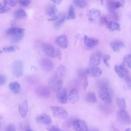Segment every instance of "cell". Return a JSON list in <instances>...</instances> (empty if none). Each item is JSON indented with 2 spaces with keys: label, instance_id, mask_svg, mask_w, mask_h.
<instances>
[{
  "label": "cell",
  "instance_id": "cell-19",
  "mask_svg": "<svg viewBox=\"0 0 131 131\" xmlns=\"http://www.w3.org/2000/svg\"><path fill=\"white\" fill-rule=\"evenodd\" d=\"M46 12L49 16L54 17L56 16L57 13V9L56 6L52 4H49L46 8Z\"/></svg>",
  "mask_w": 131,
  "mask_h": 131
},
{
  "label": "cell",
  "instance_id": "cell-38",
  "mask_svg": "<svg viewBox=\"0 0 131 131\" xmlns=\"http://www.w3.org/2000/svg\"><path fill=\"white\" fill-rule=\"evenodd\" d=\"M48 131H63L59 127L55 126H51L46 128Z\"/></svg>",
  "mask_w": 131,
  "mask_h": 131
},
{
  "label": "cell",
  "instance_id": "cell-1",
  "mask_svg": "<svg viewBox=\"0 0 131 131\" xmlns=\"http://www.w3.org/2000/svg\"><path fill=\"white\" fill-rule=\"evenodd\" d=\"M63 80L54 74L50 79L49 85L50 88L55 92H58L62 88Z\"/></svg>",
  "mask_w": 131,
  "mask_h": 131
},
{
  "label": "cell",
  "instance_id": "cell-18",
  "mask_svg": "<svg viewBox=\"0 0 131 131\" xmlns=\"http://www.w3.org/2000/svg\"><path fill=\"white\" fill-rule=\"evenodd\" d=\"M123 1L122 2L118 1L109 0L107 2V6L111 11L118 8L122 6H123L124 4Z\"/></svg>",
  "mask_w": 131,
  "mask_h": 131
},
{
  "label": "cell",
  "instance_id": "cell-34",
  "mask_svg": "<svg viewBox=\"0 0 131 131\" xmlns=\"http://www.w3.org/2000/svg\"><path fill=\"white\" fill-rule=\"evenodd\" d=\"M123 62L127 67L131 68V54H127L124 57Z\"/></svg>",
  "mask_w": 131,
  "mask_h": 131
},
{
  "label": "cell",
  "instance_id": "cell-35",
  "mask_svg": "<svg viewBox=\"0 0 131 131\" xmlns=\"http://www.w3.org/2000/svg\"><path fill=\"white\" fill-rule=\"evenodd\" d=\"M19 49L18 47L17 46H10L5 47L3 50L6 52H12L15 51Z\"/></svg>",
  "mask_w": 131,
  "mask_h": 131
},
{
  "label": "cell",
  "instance_id": "cell-30",
  "mask_svg": "<svg viewBox=\"0 0 131 131\" xmlns=\"http://www.w3.org/2000/svg\"><path fill=\"white\" fill-rule=\"evenodd\" d=\"M117 104L120 110H124L126 106L125 100L123 98H117L116 99Z\"/></svg>",
  "mask_w": 131,
  "mask_h": 131
},
{
  "label": "cell",
  "instance_id": "cell-39",
  "mask_svg": "<svg viewBox=\"0 0 131 131\" xmlns=\"http://www.w3.org/2000/svg\"><path fill=\"white\" fill-rule=\"evenodd\" d=\"M5 131H16V127L13 124H10L6 126Z\"/></svg>",
  "mask_w": 131,
  "mask_h": 131
},
{
  "label": "cell",
  "instance_id": "cell-23",
  "mask_svg": "<svg viewBox=\"0 0 131 131\" xmlns=\"http://www.w3.org/2000/svg\"><path fill=\"white\" fill-rule=\"evenodd\" d=\"M110 45L114 51L117 52H119L121 49L125 47L123 42L117 40L112 41L111 42Z\"/></svg>",
  "mask_w": 131,
  "mask_h": 131
},
{
  "label": "cell",
  "instance_id": "cell-16",
  "mask_svg": "<svg viewBox=\"0 0 131 131\" xmlns=\"http://www.w3.org/2000/svg\"><path fill=\"white\" fill-rule=\"evenodd\" d=\"M57 97L58 101L60 103H66L67 101V94L66 89L63 88L58 92Z\"/></svg>",
  "mask_w": 131,
  "mask_h": 131
},
{
  "label": "cell",
  "instance_id": "cell-7",
  "mask_svg": "<svg viewBox=\"0 0 131 131\" xmlns=\"http://www.w3.org/2000/svg\"><path fill=\"white\" fill-rule=\"evenodd\" d=\"M75 131H89L87 125L84 120L81 119L75 120L73 124Z\"/></svg>",
  "mask_w": 131,
  "mask_h": 131
},
{
  "label": "cell",
  "instance_id": "cell-8",
  "mask_svg": "<svg viewBox=\"0 0 131 131\" xmlns=\"http://www.w3.org/2000/svg\"><path fill=\"white\" fill-rule=\"evenodd\" d=\"M119 120L122 123L126 125L130 124L131 119L130 116L124 110H120L117 113Z\"/></svg>",
  "mask_w": 131,
  "mask_h": 131
},
{
  "label": "cell",
  "instance_id": "cell-48",
  "mask_svg": "<svg viewBox=\"0 0 131 131\" xmlns=\"http://www.w3.org/2000/svg\"><path fill=\"white\" fill-rule=\"evenodd\" d=\"M89 131H99V130L96 128H92L90 129Z\"/></svg>",
  "mask_w": 131,
  "mask_h": 131
},
{
  "label": "cell",
  "instance_id": "cell-33",
  "mask_svg": "<svg viewBox=\"0 0 131 131\" xmlns=\"http://www.w3.org/2000/svg\"><path fill=\"white\" fill-rule=\"evenodd\" d=\"M24 36L23 33L13 35L11 41L13 43H16L18 42L23 38Z\"/></svg>",
  "mask_w": 131,
  "mask_h": 131
},
{
  "label": "cell",
  "instance_id": "cell-50",
  "mask_svg": "<svg viewBox=\"0 0 131 131\" xmlns=\"http://www.w3.org/2000/svg\"><path fill=\"white\" fill-rule=\"evenodd\" d=\"M125 131H131V128H127L125 129Z\"/></svg>",
  "mask_w": 131,
  "mask_h": 131
},
{
  "label": "cell",
  "instance_id": "cell-24",
  "mask_svg": "<svg viewBox=\"0 0 131 131\" xmlns=\"http://www.w3.org/2000/svg\"><path fill=\"white\" fill-rule=\"evenodd\" d=\"M106 25L107 28L112 31H120L121 30L120 25L114 21H108Z\"/></svg>",
  "mask_w": 131,
  "mask_h": 131
},
{
  "label": "cell",
  "instance_id": "cell-4",
  "mask_svg": "<svg viewBox=\"0 0 131 131\" xmlns=\"http://www.w3.org/2000/svg\"><path fill=\"white\" fill-rule=\"evenodd\" d=\"M99 95L100 99L105 104H110L111 103L112 99L106 85L101 87L99 93Z\"/></svg>",
  "mask_w": 131,
  "mask_h": 131
},
{
  "label": "cell",
  "instance_id": "cell-17",
  "mask_svg": "<svg viewBox=\"0 0 131 131\" xmlns=\"http://www.w3.org/2000/svg\"><path fill=\"white\" fill-rule=\"evenodd\" d=\"M68 97L70 103L72 104L76 103L79 100V96L77 90L75 89H71L69 93Z\"/></svg>",
  "mask_w": 131,
  "mask_h": 131
},
{
  "label": "cell",
  "instance_id": "cell-22",
  "mask_svg": "<svg viewBox=\"0 0 131 131\" xmlns=\"http://www.w3.org/2000/svg\"><path fill=\"white\" fill-rule=\"evenodd\" d=\"M67 72V68L65 65H60L57 68L54 74L58 77L63 79L66 76Z\"/></svg>",
  "mask_w": 131,
  "mask_h": 131
},
{
  "label": "cell",
  "instance_id": "cell-51",
  "mask_svg": "<svg viewBox=\"0 0 131 131\" xmlns=\"http://www.w3.org/2000/svg\"><path fill=\"white\" fill-rule=\"evenodd\" d=\"M26 131H33L31 129H26Z\"/></svg>",
  "mask_w": 131,
  "mask_h": 131
},
{
  "label": "cell",
  "instance_id": "cell-45",
  "mask_svg": "<svg viewBox=\"0 0 131 131\" xmlns=\"http://www.w3.org/2000/svg\"><path fill=\"white\" fill-rule=\"evenodd\" d=\"M8 4L12 7L14 6L16 4L17 1L15 0L7 1Z\"/></svg>",
  "mask_w": 131,
  "mask_h": 131
},
{
  "label": "cell",
  "instance_id": "cell-3",
  "mask_svg": "<svg viewBox=\"0 0 131 131\" xmlns=\"http://www.w3.org/2000/svg\"><path fill=\"white\" fill-rule=\"evenodd\" d=\"M49 108L53 116L57 118L64 119L66 118L68 115L67 111L61 107L51 106Z\"/></svg>",
  "mask_w": 131,
  "mask_h": 131
},
{
  "label": "cell",
  "instance_id": "cell-44",
  "mask_svg": "<svg viewBox=\"0 0 131 131\" xmlns=\"http://www.w3.org/2000/svg\"><path fill=\"white\" fill-rule=\"evenodd\" d=\"M57 57L59 61H61L62 59V54L60 50L58 48L57 50Z\"/></svg>",
  "mask_w": 131,
  "mask_h": 131
},
{
  "label": "cell",
  "instance_id": "cell-26",
  "mask_svg": "<svg viewBox=\"0 0 131 131\" xmlns=\"http://www.w3.org/2000/svg\"><path fill=\"white\" fill-rule=\"evenodd\" d=\"M25 30L23 28L13 27L8 29L6 32L8 35H13L23 33Z\"/></svg>",
  "mask_w": 131,
  "mask_h": 131
},
{
  "label": "cell",
  "instance_id": "cell-31",
  "mask_svg": "<svg viewBox=\"0 0 131 131\" xmlns=\"http://www.w3.org/2000/svg\"><path fill=\"white\" fill-rule=\"evenodd\" d=\"M4 5H2L0 3V12L1 14H3L9 12L10 10V8L7 6V1L5 0L3 1Z\"/></svg>",
  "mask_w": 131,
  "mask_h": 131
},
{
  "label": "cell",
  "instance_id": "cell-29",
  "mask_svg": "<svg viewBox=\"0 0 131 131\" xmlns=\"http://www.w3.org/2000/svg\"><path fill=\"white\" fill-rule=\"evenodd\" d=\"M26 15L25 11L22 9L17 10L15 12L14 14L15 17L18 19L24 18L26 16Z\"/></svg>",
  "mask_w": 131,
  "mask_h": 131
},
{
  "label": "cell",
  "instance_id": "cell-13",
  "mask_svg": "<svg viewBox=\"0 0 131 131\" xmlns=\"http://www.w3.org/2000/svg\"><path fill=\"white\" fill-rule=\"evenodd\" d=\"M100 13V11L96 8H93L88 10L87 15L89 20L92 22H95Z\"/></svg>",
  "mask_w": 131,
  "mask_h": 131
},
{
  "label": "cell",
  "instance_id": "cell-49",
  "mask_svg": "<svg viewBox=\"0 0 131 131\" xmlns=\"http://www.w3.org/2000/svg\"><path fill=\"white\" fill-rule=\"evenodd\" d=\"M15 23V19L12 20L11 23V25L12 26H13Z\"/></svg>",
  "mask_w": 131,
  "mask_h": 131
},
{
  "label": "cell",
  "instance_id": "cell-40",
  "mask_svg": "<svg viewBox=\"0 0 131 131\" xmlns=\"http://www.w3.org/2000/svg\"><path fill=\"white\" fill-rule=\"evenodd\" d=\"M7 78L6 76L3 75H0V84L1 85H4L7 81Z\"/></svg>",
  "mask_w": 131,
  "mask_h": 131
},
{
  "label": "cell",
  "instance_id": "cell-32",
  "mask_svg": "<svg viewBox=\"0 0 131 131\" xmlns=\"http://www.w3.org/2000/svg\"><path fill=\"white\" fill-rule=\"evenodd\" d=\"M76 16L73 6L71 5L69 9L68 14L67 17V20H70L75 19Z\"/></svg>",
  "mask_w": 131,
  "mask_h": 131
},
{
  "label": "cell",
  "instance_id": "cell-12",
  "mask_svg": "<svg viewBox=\"0 0 131 131\" xmlns=\"http://www.w3.org/2000/svg\"><path fill=\"white\" fill-rule=\"evenodd\" d=\"M84 42L85 46L90 49L93 48L99 43L97 39L89 37L86 35L84 36Z\"/></svg>",
  "mask_w": 131,
  "mask_h": 131
},
{
  "label": "cell",
  "instance_id": "cell-14",
  "mask_svg": "<svg viewBox=\"0 0 131 131\" xmlns=\"http://www.w3.org/2000/svg\"><path fill=\"white\" fill-rule=\"evenodd\" d=\"M36 121L39 124L47 125L51 123V119L48 115L45 114H42L38 115L37 117Z\"/></svg>",
  "mask_w": 131,
  "mask_h": 131
},
{
  "label": "cell",
  "instance_id": "cell-37",
  "mask_svg": "<svg viewBox=\"0 0 131 131\" xmlns=\"http://www.w3.org/2000/svg\"><path fill=\"white\" fill-rule=\"evenodd\" d=\"M110 59V56L108 54H105L103 56V62L105 64L107 67H110V66L108 63V61Z\"/></svg>",
  "mask_w": 131,
  "mask_h": 131
},
{
  "label": "cell",
  "instance_id": "cell-11",
  "mask_svg": "<svg viewBox=\"0 0 131 131\" xmlns=\"http://www.w3.org/2000/svg\"><path fill=\"white\" fill-rule=\"evenodd\" d=\"M40 64L41 68L45 70L50 71L53 68V64L50 59L47 58H43L40 60Z\"/></svg>",
  "mask_w": 131,
  "mask_h": 131
},
{
  "label": "cell",
  "instance_id": "cell-25",
  "mask_svg": "<svg viewBox=\"0 0 131 131\" xmlns=\"http://www.w3.org/2000/svg\"><path fill=\"white\" fill-rule=\"evenodd\" d=\"M9 87L11 90L14 94L19 93L20 91V85L17 82L10 83L9 84Z\"/></svg>",
  "mask_w": 131,
  "mask_h": 131
},
{
  "label": "cell",
  "instance_id": "cell-6",
  "mask_svg": "<svg viewBox=\"0 0 131 131\" xmlns=\"http://www.w3.org/2000/svg\"><path fill=\"white\" fill-rule=\"evenodd\" d=\"M35 91L37 95L41 97L48 98L50 95L51 93L49 89L45 86H38L36 88Z\"/></svg>",
  "mask_w": 131,
  "mask_h": 131
},
{
  "label": "cell",
  "instance_id": "cell-5",
  "mask_svg": "<svg viewBox=\"0 0 131 131\" xmlns=\"http://www.w3.org/2000/svg\"><path fill=\"white\" fill-rule=\"evenodd\" d=\"M43 52L47 55L52 57H57V50L50 44L45 43L42 45Z\"/></svg>",
  "mask_w": 131,
  "mask_h": 131
},
{
  "label": "cell",
  "instance_id": "cell-28",
  "mask_svg": "<svg viewBox=\"0 0 131 131\" xmlns=\"http://www.w3.org/2000/svg\"><path fill=\"white\" fill-rule=\"evenodd\" d=\"M85 100L87 102L91 103H95L97 101L95 95L92 92H89L87 94Z\"/></svg>",
  "mask_w": 131,
  "mask_h": 131
},
{
  "label": "cell",
  "instance_id": "cell-42",
  "mask_svg": "<svg viewBox=\"0 0 131 131\" xmlns=\"http://www.w3.org/2000/svg\"><path fill=\"white\" fill-rule=\"evenodd\" d=\"M108 22L107 18L105 16H102L100 19V22L102 25H106Z\"/></svg>",
  "mask_w": 131,
  "mask_h": 131
},
{
  "label": "cell",
  "instance_id": "cell-21",
  "mask_svg": "<svg viewBox=\"0 0 131 131\" xmlns=\"http://www.w3.org/2000/svg\"><path fill=\"white\" fill-rule=\"evenodd\" d=\"M86 72L87 74L94 77H97L100 76L102 74V70L99 68L93 67L87 69Z\"/></svg>",
  "mask_w": 131,
  "mask_h": 131
},
{
  "label": "cell",
  "instance_id": "cell-27",
  "mask_svg": "<svg viewBox=\"0 0 131 131\" xmlns=\"http://www.w3.org/2000/svg\"><path fill=\"white\" fill-rule=\"evenodd\" d=\"M58 19L56 20L54 25L56 27H58L60 26L64 21L66 17V14L64 13H61L59 14Z\"/></svg>",
  "mask_w": 131,
  "mask_h": 131
},
{
  "label": "cell",
  "instance_id": "cell-47",
  "mask_svg": "<svg viewBox=\"0 0 131 131\" xmlns=\"http://www.w3.org/2000/svg\"><path fill=\"white\" fill-rule=\"evenodd\" d=\"M58 16H56L54 17H52V18H49L48 19V21H50L53 20H56L58 19Z\"/></svg>",
  "mask_w": 131,
  "mask_h": 131
},
{
  "label": "cell",
  "instance_id": "cell-36",
  "mask_svg": "<svg viewBox=\"0 0 131 131\" xmlns=\"http://www.w3.org/2000/svg\"><path fill=\"white\" fill-rule=\"evenodd\" d=\"M74 2L75 4L77 6L81 8L85 7L87 5V2L84 0H74Z\"/></svg>",
  "mask_w": 131,
  "mask_h": 131
},
{
  "label": "cell",
  "instance_id": "cell-15",
  "mask_svg": "<svg viewBox=\"0 0 131 131\" xmlns=\"http://www.w3.org/2000/svg\"><path fill=\"white\" fill-rule=\"evenodd\" d=\"M56 44L62 49H66L68 47V41L67 37L63 35L57 37L56 39Z\"/></svg>",
  "mask_w": 131,
  "mask_h": 131
},
{
  "label": "cell",
  "instance_id": "cell-52",
  "mask_svg": "<svg viewBox=\"0 0 131 131\" xmlns=\"http://www.w3.org/2000/svg\"><path fill=\"white\" fill-rule=\"evenodd\" d=\"M3 51H2V50H1L0 51V54H1L3 52Z\"/></svg>",
  "mask_w": 131,
  "mask_h": 131
},
{
  "label": "cell",
  "instance_id": "cell-10",
  "mask_svg": "<svg viewBox=\"0 0 131 131\" xmlns=\"http://www.w3.org/2000/svg\"><path fill=\"white\" fill-rule=\"evenodd\" d=\"M125 66V64L122 62L119 66L116 65L114 66V70L120 78H123L128 73V70Z\"/></svg>",
  "mask_w": 131,
  "mask_h": 131
},
{
  "label": "cell",
  "instance_id": "cell-2",
  "mask_svg": "<svg viewBox=\"0 0 131 131\" xmlns=\"http://www.w3.org/2000/svg\"><path fill=\"white\" fill-rule=\"evenodd\" d=\"M24 64L21 61L17 60L12 64L11 67L12 73L15 77L19 78L23 75L24 71Z\"/></svg>",
  "mask_w": 131,
  "mask_h": 131
},
{
  "label": "cell",
  "instance_id": "cell-46",
  "mask_svg": "<svg viewBox=\"0 0 131 131\" xmlns=\"http://www.w3.org/2000/svg\"><path fill=\"white\" fill-rule=\"evenodd\" d=\"M51 1L55 3L59 4L62 1L61 0H52Z\"/></svg>",
  "mask_w": 131,
  "mask_h": 131
},
{
  "label": "cell",
  "instance_id": "cell-41",
  "mask_svg": "<svg viewBox=\"0 0 131 131\" xmlns=\"http://www.w3.org/2000/svg\"><path fill=\"white\" fill-rule=\"evenodd\" d=\"M18 2L21 5L24 6H27L30 4L31 1L19 0L18 1Z\"/></svg>",
  "mask_w": 131,
  "mask_h": 131
},
{
  "label": "cell",
  "instance_id": "cell-20",
  "mask_svg": "<svg viewBox=\"0 0 131 131\" xmlns=\"http://www.w3.org/2000/svg\"><path fill=\"white\" fill-rule=\"evenodd\" d=\"M28 110V105L27 101L24 100L19 105V112L23 117H25Z\"/></svg>",
  "mask_w": 131,
  "mask_h": 131
},
{
  "label": "cell",
  "instance_id": "cell-43",
  "mask_svg": "<svg viewBox=\"0 0 131 131\" xmlns=\"http://www.w3.org/2000/svg\"><path fill=\"white\" fill-rule=\"evenodd\" d=\"M82 85L84 90H85L88 85V83L87 79H86L82 82Z\"/></svg>",
  "mask_w": 131,
  "mask_h": 131
},
{
  "label": "cell",
  "instance_id": "cell-9",
  "mask_svg": "<svg viewBox=\"0 0 131 131\" xmlns=\"http://www.w3.org/2000/svg\"><path fill=\"white\" fill-rule=\"evenodd\" d=\"M102 57V54L99 51L94 52L91 55L90 59L91 64L94 66H97L100 64Z\"/></svg>",
  "mask_w": 131,
  "mask_h": 131
}]
</instances>
